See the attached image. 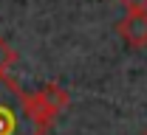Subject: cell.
<instances>
[{"label": "cell", "mask_w": 147, "mask_h": 135, "mask_svg": "<svg viewBox=\"0 0 147 135\" xmlns=\"http://www.w3.org/2000/svg\"><path fill=\"white\" fill-rule=\"evenodd\" d=\"M51 124L37 107L34 93H26L9 73L0 76V135H45Z\"/></svg>", "instance_id": "1"}, {"label": "cell", "mask_w": 147, "mask_h": 135, "mask_svg": "<svg viewBox=\"0 0 147 135\" xmlns=\"http://www.w3.org/2000/svg\"><path fill=\"white\" fill-rule=\"evenodd\" d=\"M34 101H37V107L45 113V118L57 121V116H59L62 110H68L71 96H68V90H65L62 84L48 82V84H42L40 90H34Z\"/></svg>", "instance_id": "2"}, {"label": "cell", "mask_w": 147, "mask_h": 135, "mask_svg": "<svg viewBox=\"0 0 147 135\" xmlns=\"http://www.w3.org/2000/svg\"><path fill=\"white\" fill-rule=\"evenodd\" d=\"M116 34L130 48L147 45V11H125V17L116 23Z\"/></svg>", "instance_id": "3"}, {"label": "cell", "mask_w": 147, "mask_h": 135, "mask_svg": "<svg viewBox=\"0 0 147 135\" xmlns=\"http://www.w3.org/2000/svg\"><path fill=\"white\" fill-rule=\"evenodd\" d=\"M14 62H17V51H14L6 39L0 37V76H3V73H9V68H11Z\"/></svg>", "instance_id": "4"}, {"label": "cell", "mask_w": 147, "mask_h": 135, "mask_svg": "<svg viewBox=\"0 0 147 135\" xmlns=\"http://www.w3.org/2000/svg\"><path fill=\"white\" fill-rule=\"evenodd\" d=\"M125 11H147V0H116Z\"/></svg>", "instance_id": "5"}, {"label": "cell", "mask_w": 147, "mask_h": 135, "mask_svg": "<svg viewBox=\"0 0 147 135\" xmlns=\"http://www.w3.org/2000/svg\"><path fill=\"white\" fill-rule=\"evenodd\" d=\"M142 135H147V127H144V132H142Z\"/></svg>", "instance_id": "6"}]
</instances>
